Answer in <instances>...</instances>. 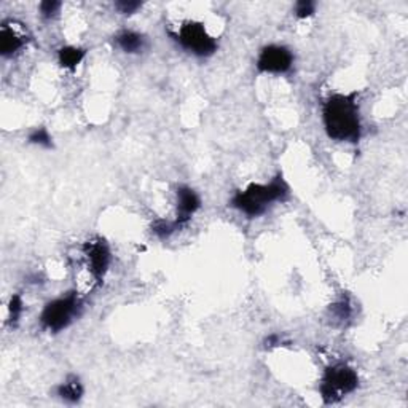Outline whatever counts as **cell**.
Wrapping results in <instances>:
<instances>
[{"instance_id":"d6986e66","label":"cell","mask_w":408,"mask_h":408,"mask_svg":"<svg viewBox=\"0 0 408 408\" xmlns=\"http://www.w3.org/2000/svg\"><path fill=\"white\" fill-rule=\"evenodd\" d=\"M330 311L335 314L338 319H348L349 314H351V308H349V303L346 300H340L335 305L330 306Z\"/></svg>"},{"instance_id":"e0dca14e","label":"cell","mask_w":408,"mask_h":408,"mask_svg":"<svg viewBox=\"0 0 408 408\" xmlns=\"http://www.w3.org/2000/svg\"><path fill=\"white\" fill-rule=\"evenodd\" d=\"M61 7H62L61 2H56V0H45V2L39 5V10H40V15H42V18L51 20L60 13Z\"/></svg>"},{"instance_id":"2e32d148","label":"cell","mask_w":408,"mask_h":408,"mask_svg":"<svg viewBox=\"0 0 408 408\" xmlns=\"http://www.w3.org/2000/svg\"><path fill=\"white\" fill-rule=\"evenodd\" d=\"M294 11L297 18L306 20L314 15V11H316V4L311 2V0H300V2L295 4Z\"/></svg>"},{"instance_id":"4fadbf2b","label":"cell","mask_w":408,"mask_h":408,"mask_svg":"<svg viewBox=\"0 0 408 408\" xmlns=\"http://www.w3.org/2000/svg\"><path fill=\"white\" fill-rule=\"evenodd\" d=\"M22 311H25V301H22V297L20 294L11 295V299L8 301V322L11 327H16L20 322V319L22 316Z\"/></svg>"},{"instance_id":"7a4b0ae2","label":"cell","mask_w":408,"mask_h":408,"mask_svg":"<svg viewBox=\"0 0 408 408\" xmlns=\"http://www.w3.org/2000/svg\"><path fill=\"white\" fill-rule=\"evenodd\" d=\"M289 185L283 179L281 174L270 180L268 184L252 182L244 190H238L231 196L230 206L241 214L247 215L249 219H255L264 215L268 208L278 201H284L289 196Z\"/></svg>"},{"instance_id":"5bb4252c","label":"cell","mask_w":408,"mask_h":408,"mask_svg":"<svg viewBox=\"0 0 408 408\" xmlns=\"http://www.w3.org/2000/svg\"><path fill=\"white\" fill-rule=\"evenodd\" d=\"M27 141L34 145H39V147L53 149V137H51V134L48 132V130H46V128H43V126L36 128V130L29 132Z\"/></svg>"},{"instance_id":"6da1fadb","label":"cell","mask_w":408,"mask_h":408,"mask_svg":"<svg viewBox=\"0 0 408 408\" xmlns=\"http://www.w3.org/2000/svg\"><path fill=\"white\" fill-rule=\"evenodd\" d=\"M322 123L330 139L358 144L362 136L358 93H335L322 104Z\"/></svg>"},{"instance_id":"ba28073f","label":"cell","mask_w":408,"mask_h":408,"mask_svg":"<svg viewBox=\"0 0 408 408\" xmlns=\"http://www.w3.org/2000/svg\"><path fill=\"white\" fill-rule=\"evenodd\" d=\"M201 198L189 185H180L177 189V211L172 220L177 230H182L190 222L191 217L200 211Z\"/></svg>"},{"instance_id":"277c9868","label":"cell","mask_w":408,"mask_h":408,"mask_svg":"<svg viewBox=\"0 0 408 408\" xmlns=\"http://www.w3.org/2000/svg\"><path fill=\"white\" fill-rule=\"evenodd\" d=\"M359 386V376L353 367L348 364H334L324 370L320 378L319 393L324 404L332 405L354 393Z\"/></svg>"},{"instance_id":"3957f363","label":"cell","mask_w":408,"mask_h":408,"mask_svg":"<svg viewBox=\"0 0 408 408\" xmlns=\"http://www.w3.org/2000/svg\"><path fill=\"white\" fill-rule=\"evenodd\" d=\"M81 299L77 292H67L66 295L57 297L43 306L40 313V325L51 334H60L67 329L81 313Z\"/></svg>"},{"instance_id":"ac0fdd59","label":"cell","mask_w":408,"mask_h":408,"mask_svg":"<svg viewBox=\"0 0 408 408\" xmlns=\"http://www.w3.org/2000/svg\"><path fill=\"white\" fill-rule=\"evenodd\" d=\"M115 8L121 15H134L139 8H142V4L137 0H120L115 4Z\"/></svg>"},{"instance_id":"ffe728a7","label":"cell","mask_w":408,"mask_h":408,"mask_svg":"<svg viewBox=\"0 0 408 408\" xmlns=\"http://www.w3.org/2000/svg\"><path fill=\"white\" fill-rule=\"evenodd\" d=\"M281 336L279 335H270L265 338V348H275L281 345Z\"/></svg>"},{"instance_id":"7c38bea8","label":"cell","mask_w":408,"mask_h":408,"mask_svg":"<svg viewBox=\"0 0 408 408\" xmlns=\"http://www.w3.org/2000/svg\"><path fill=\"white\" fill-rule=\"evenodd\" d=\"M85 56L86 50L80 48V46L67 45L61 46V48L57 50V62L61 64V67L67 69V71H75V69L81 64V61L85 60Z\"/></svg>"},{"instance_id":"9c48e42d","label":"cell","mask_w":408,"mask_h":408,"mask_svg":"<svg viewBox=\"0 0 408 408\" xmlns=\"http://www.w3.org/2000/svg\"><path fill=\"white\" fill-rule=\"evenodd\" d=\"M26 43V36L16 31L13 21L2 22V26H0V55L4 57L15 56L21 48H25Z\"/></svg>"},{"instance_id":"8992f818","label":"cell","mask_w":408,"mask_h":408,"mask_svg":"<svg viewBox=\"0 0 408 408\" xmlns=\"http://www.w3.org/2000/svg\"><path fill=\"white\" fill-rule=\"evenodd\" d=\"M294 66V55L284 45H266L260 50L255 67L260 74H287Z\"/></svg>"},{"instance_id":"9a60e30c","label":"cell","mask_w":408,"mask_h":408,"mask_svg":"<svg viewBox=\"0 0 408 408\" xmlns=\"http://www.w3.org/2000/svg\"><path fill=\"white\" fill-rule=\"evenodd\" d=\"M151 231L155 233L156 236L160 238V240H168L169 236L174 235V233L177 231L176 225H174L172 220H156V222L151 225Z\"/></svg>"},{"instance_id":"52a82bcc","label":"cell","mask_w":408,"mask_h":408,"mask_svg":"<svg viewBox=\"0 0 408 408\" xmlns=\"http://www.w3.org/2000/svg\"><path fill=\"white\" fill-rule=\"evenodd\" d=\"M83 255L86 259V265L91 273L93 279L96 284L104 283V276L110 266V260H112V254H110V247L104 238L95 236L83 244Z\"/></svg>"},{"instance_id":"5b68a950","label":"cell","mask_w":408,"mask_h":408,"mask_svg":"<svg viewBox=\"0 0 408 408\" xmlns=\"http://www.w3.org/2000/svg\"><path fill=\"white\" fill-rule=\"evenodd\" d=\"M180 48L196 57L212 56L219 48L217 40L209 36L206 27L198 21H186L179 27L177 32H169Z\"/></svg>"},{"instance_id":"8fae6325","label":"cell","mask_w":408,"mask_h":408,"mask_svg":"<svg viewBox=\"0 0 408 408\" xmlns=\"http://www.w3.org/2000/svg\"><path fill=\"white\" fill-rule=\"evenodd\" d=\"M83 384H81L77 375H69L66 381H62L56 386V395L62 402H66V404H79L81 397H83Z\"/></svg>"},{"instance_id":"30bf717a","label":"cell","mask_w":408,"mask_h":408,"mask_svg":"<svg viewBox=\"0 0 408 408\" xmlns=\"http://www.w3.org/2000/svg\"><path fill=\"white\" fill-rule=\"evenodd\" d=\"M115 45L126 55H139L147 46V39L141 32L125 29L115 36Z\"/></svg>"}]
</instances>
